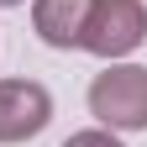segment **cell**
Segmentation results:
<instances>
[{
	"label": "cell",
	"mask_w": 147,
	"mask_h": 147,
	"mask_svg": "<svg viewBox=\"0 0 147 147\" xmlns=\"http://www.w3.org/2000/svg\"><path fill=\"white\" fill-rule=\"evenodd\" d=\"M89 110H95L100 126H110V131H142L147 126V68L142 63L105 68L89 84Z\"/></svg>",
	"instance_id": "obj_1"
},
{
	"label": "cell",
	"mask_w": 147,
	"mask_h": 147,
	"mask_svg": "<svg viewBox=\"0 0 147 147\" xmlns=\"http://www.w3.org/2000/svg\"><path fill=\"white\" fill-rule=\"evenodd\" d=\"M147 42V5L142 0H95L79 32V47L95 58H126Z\"/></svg>",
	"instance_id": "obj_2"
},
{
	"label": "cell",
	"mask_w": 147,
	"mask_h": 147,
	"mask_svg": "<svg viewBox=\"0 0 147 147\" xmlns=\"http://www.w3.org/2000/svg\"><path fill=\"white\" fill-rule=\"evenodd\" d=\"M53 121V95L37 79H0V142H26Z\"/></svg>",
	"instance_id": "obj_3"
},
{
	"label": "cell",
	"mask_w": 147,
	"mask_h": 147,
	"mask_svg": "<svg viewBox=\"0 0 147 147\" xmlns=\"http://www.w3.org/2000/svg\"><path fill=\"white\" fill-rule=\"evenodd\" d=\"M95 11V0H37L32 5V26L47 47H79V32Z\"/></svg>",
	"instance_id": "obj_4"
},
{
	"label": "cell",
	"mask_w": 147,
	"mask_h": 147,
	"mask_svg": "<svg viewBox=\"0 0 147 147\" xmlns=\"http://www.w3.org/2000/svg\"><path fill=\"white\" fill-rule=\"evenodd\" d=\"M63 147H121V142L110 137V131H74Z\"/></svg>",
	"instance_id": "obj_5"
},
{
	"label": "cell",
	"mask_w": 147,
	"mask_h": 147,
	"mask_svg": "<svg viewBox=\"0 0 147 147\" xmlns=\"http://www.w3.org/2000/svg\"><path fill=\"white\" fill-rule=\"evenodd\" d=\"M0 5H5V11H11V5H21V0H0Z\"/></svg>",
	"instance_id": "obj_6"
}]
</instances>
